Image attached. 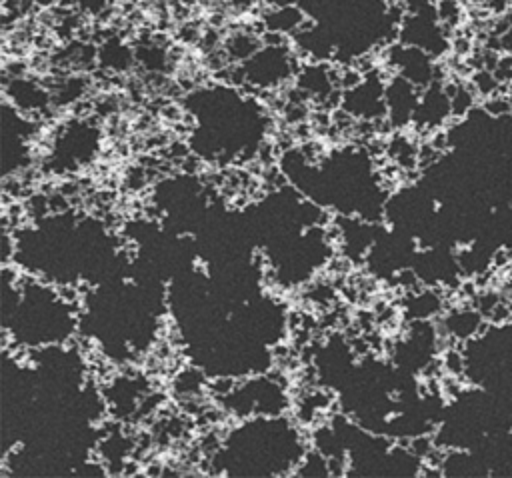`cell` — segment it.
Segmentation results:
<instances>
[{
    "label": "cell",
    "mask_w": 512,
    "mask_h": 478,
    "mask_svg": "<svg viewBox=\"0 0 512 478\" xmlns=\"http://www.w3.org/2000/svg\"><path fill=\"white\" fill-rule=\"evenodd\" d=\"M268 6H290V4H300V0H266Z\"/></svg>",
    "instance_id": "cell-2"
},
{
    "label": "cell",
    "mask_w": 512,
    "mask_h": 478,
    "mask_svg": "<svg viewBox=\"0 0 512 478\" xmlns=\"http://www.w3.org/2000/svg\"><path fill=\"white\" fill-rule=\"evenodd\" d=\"M70 2H74L80 8L90 10V12H100L106 6V0H70Z\"/></svg>",
    "instance_id": "cell-1"
}]
</instances>
